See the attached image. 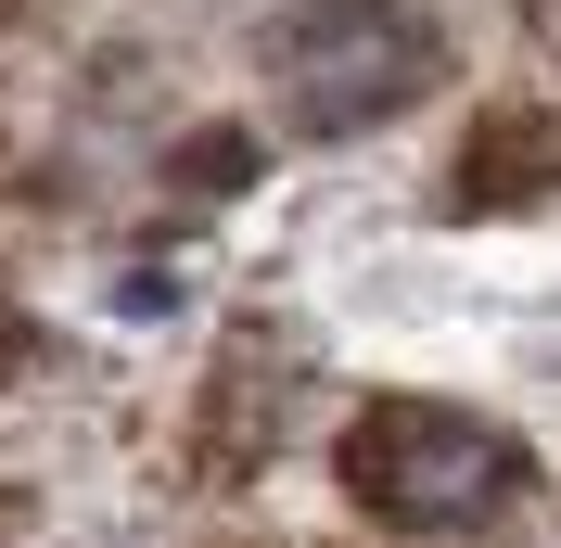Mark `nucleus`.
<instances>
[{
  "mask_svg": "<svg viewBox=\"0 0 561 548\" xmlns=\"http://www.w3.org/2000/svg\"><path fill=\"white\" fill-rule=\"evenodd\" d=\"M345 498L396 536H472L524 498V434L447 396H370L345 421Z\"/></svg>",
  "mask_w": 561,
  "mask_h": 548,
  "instance_id": "obj_1",
  "label": "nucleus"
},
{
  "mask_svg": "<svg viewBox=\"0 0 561 548\" xmlns=\"http://www.w3.org/2000/svg\"><path fill=\"white\" fill-rule=\"evenodd\" d=\"M268 77L307 140H370L383 115H409L447 77V38L409 0H307V13L268 26Z\"/></svg>",
  "mask_w": 561,
  "mask_h": 548,
  "instance_id": "obj_2",
  "label": "nucleus"
},
{
  "mask_svg": "<svg viewBox=\"0 0 561 548\" xmlns=\"http://www.w3.org/2000/svg\"><path fill=\"white\" fill-rule=\"evenodd\" d=\"M536 179H549V103H497L459 153V205L497 217V205H536Z\"/></svg>",
  "mask_w": 561,
  "mask_h": 548,
  "instance_id": "obj_3",
  "label": "nucleus"
},
{
  "mask_svg": "<svg viewBox=\"0 0 561 548\" xmlns=\"http://www.w3.org/2000/svg\"><path fill=\"white\" fill-rule=\"evenodd\" d=\"M179 179H192V192H243V179H255V140H230V128L179 140Z\"/></svg>",
  "mask_w": 561,
  "mask_h": 548,
  "instance_id": "obj_4",
  "label": "nucleus"
},
{
  "mask_svg": "<svg viewBox=\"0 0 561 548\" xmlns=\"http://www.w3.org/2000/svg\"><path fill=\"white\" fill-rule=\"evenodd\" d=\"M26 357H38V332H26V307H0V383L26 370Z\"/></svg>",
  "mask_w": 561,
  "mask_h": 548,
  "instance_id": "obj_5",
  "label": "nucleus"
}]
</instances>
